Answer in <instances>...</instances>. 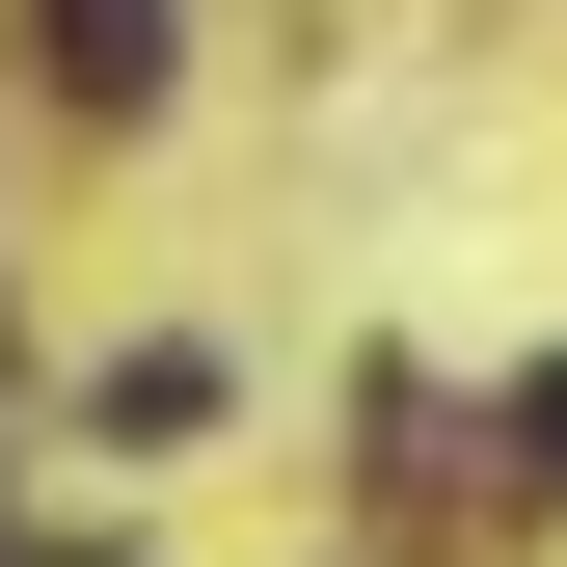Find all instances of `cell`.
<instances>
[{
	"label": "cell",
	"mask_w": 567,
	"mask_h": 567,
	"mask_svg": "<svg viewBox=\"0 0 567 567\" xmlns=\"http://www.w3.org/2000/svg\"><path fill=\"white\" fill-rule=\"evenodd\" d=\"M28 82L54 109H163V0H28Z\"/></svg>",
	"instance_id": "6da1fadb"
},
{
	"label": "cell",
	"mask_w": 567,
	"mask_h": 567,
	"mask_svg": "<svg viewBox=\"0 0 567 567\" xmlns=\"http://www.w3.org/2000/svg\"><path fill=\"white\" fill-rule=\"evenodd\" d=\"M514 486H540V514H567V351H540V379H514Z\"/></svg>",
	"instance_id": "7a4b0ae2"
}]
</instances>
